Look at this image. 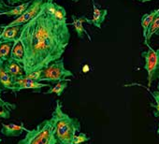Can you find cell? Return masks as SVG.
Masks as SVG:
<instances>
[{"mask_svg":"<svg viewBox=\"0 0 159 144\" xmlns=\"http://www.w3.org/2000/svg\"><path fill=\"white\" fill-rule=\"evenodd\" d=\"M25 48V74L43 69L62 58L70 39L68 24L48 14H39L22 26L20 37Z\"/></svg>","mask_w":159,"mask_h":144,"instance_id":"6da1fadb","label":"cell"},{"mask_svg":"<svg viewBox=\"0 0 159 144\" xmlns=\"http://www.w3.org/2000/svg\"><path fill=\"white\" fill-rule=\"evenodd\" d=\"M53 136L56 144H74V137L81 130V123L76 118H71L62 110V104L56 101L55 109L52 113Z\"/></svg>","mask_w":159,"mask_h":144,"instance_id":"7a4b0ae2","label":"cell"},{"mask_svg":"<svg viewBox=\"0 0 159 144\" xmlns=\"http://www.w3.org/2000/svg\"><path fill=\"white\" fill-rule=\"evenodd\" d=\"M17 144H56L52 119L44 120L32 130L28 129L25 137Z\"/></svg>","mask_w":159,"mask_h":144,"instance_id":"3957f363","label":"cell"},{"mask_svg":"<svg viewBox=\"0 0 159 144\" xmlns=\"http://www.w3.org/2000/svg\"><path fill=\"white\" fill-rule=\"evenodd\" d=\"M73 73L66 69L64 65V60L61 58L52 62L50 65L42 69L41 75L39 78L40 82H48L49 83L56 84L57 83L68 81V77H73Z\"/></svg>","mask_w":159,"mask_h":144,"instance_id":"277c9868","label":"cell"},{"mask_svg":"<svg viewBox=\"0 0 159 144\" xmlns=\"http://www.w3.org/2000/svg\"><path fill=\"white\" fill-rule=\"evenodd\" d=\"M146 46L148 47V51L142 52L141 56L145 60L144 68L147 71L148 87H151L152 82L159 76V57L157 51H154L152 48H151L149 44Z\"/></svg>","mask_w":159,"mask_h":144,"instance_id":"5b68a950","label":"cell"},{"mask_svg":"<svg viewBox=\"0 0 159 144\" xmlns=\"http://www.w3.org/2000/svg\"><path fill=\"white\" fill-rule=\"evenodd\" d=\"M43 3H44V0H32L31 5L21 16H19L18 18H16L11 23H10L6 25H0V29H4V28H8V27H11V26H23L24 25L27 24L28 22H30L32 19H34L39 14Z\"/></svg>","mask_w":159,"mask_h":144,"instance_id":"8992f818","label":"cell"},{"mask_svg":"<svg viewBox=\"0 0 159 144\" xmlns=\"http://www.w3.org/2000/svg\"><path fill=\"white\" fill-rule=\"evenodd\" d=\"M13 84H14L13 89H12L13 93H17L19 91L26 90V89H31L34 92H38L39 93V92H40L41 88H43V87H51L50 84L41 83L39 82L29 80V79L25 78L24 76L16 78V79H13Z\"/></svg>","mask_w":159,"mask_h":144,"instance_id":"52a82bcc","label":"cell"},{"mask_svg":"<svg viewBox=\"0 0 159 144\" xmlns=\"http://www.w3.org/2000/svg\"><path fill=\"white\" fill-rule=\"evenodd\" d=\"M71 18H72L73 21H72V23L70 25L74 26V29H75V32H76L78 38H84V37L86 36L88 38V39L90 41H92V38H91L90 35L88 34V32L86 31V29L84 26V23H87V24L91 25V20L88 19L85 16L76 17L75 15H72Z\"/></svg>","mask_w":159,"mask_h":144,"instance_id":"ba28073f","label":"cell"},{"mask_svg":"<svg viewBox=\"0 0 159 144\" xmlns=\"http://www.w3.org/2000/svg\"><path fill=\"white\" fill-rule=\"evenodd\" d=\"M41 8L50 15L63 21H66V10L53 2H45L42 4Z\"/></svg>","mask_w":159,"mask_h":144,"instance_id":"9c48e42d","label":"cell"},{"mask_svg":"<svg viewBox=\"0 0 159 144\" xmlns=\"http://www.w3.org/2000/svg\"><path fill=\"white\" fill-rule=\"evenodd\" d=\"M4 67L7 70L8 73L13 78H19L22 77L25 74V67L23 64H20L12 59H9L5 64H4Z\"/></svg>","mask_w":159,"mask_h":144,"instance_id":"30bf717a","label":"cell"},{"mask_svg":"<svg viewBox=\"0 0 159 144\" xmlns=\"http://www.w3.org/2000/svg\"><path fill=\"white\" fill-rule=\"evenodd\" d=\"M27 130L28 129L24 126L23 123H21V124H3L1 128V134L6 137H19L23 134L24 131H27Z\"/></svg>","mask_w":159,"mask_h":144,"instance_id":"8fae6325","label":"cell"},{"mask_svg":"<svg viewBox=\"0 0 159 144\" xmlns=\"http://www.w3.org/2000/svg\"><path fill=\"white\" fill-rule=\"evenodd\" d=\"M21 29L22 26H11L2 29L0 32V40L15 42L20 37Z\"/></svg>","mask_w":159,"mask_h":144,"instance_id":"7c38bea8","label":"cell"},{"mask_svg":"<svg viewBox=\"0 0 159 144\" xmlns=\"http://www.w3.org/2000/svg\"><path fill=\"white\" fill-rule=\"evenodd\" d=\"M93 18L91 20V25H93L94 26L98 27V29L101 28V25L104 23V21L106 20V17L108 15V11L107 10H101L98 9L95 3V1L93 2Z\"/></svg>","mask_w":159,"mask_h":144,"instance_id":"4fadbf2b","label":"cell"},{"mask_svg":"<svg viewBox=\"0 0 159 144\" xmlns=\"http://www.w3.org/2000/svg\"><path fill=\"white\" fill-rule=\"evenodd\" d=\"M13 86V78L7 72L4 65L0 64V88H2L3 90L12 91Z\"/></svg>","mask_w":159,"mask_h":144,"instance_id":"5bb4252c","label":"cell"},{"mask_svg":"<svg viewBox=\"0 0 159 144\" xmlns=\"http://www.w3.org/2000/svg\"><path fill=\"white\" fill-rule=\"evenodd\" d=\"M11 59L20 63V64H24V60H25V48L23 43L21 42L20 38H18L12 47L11 50Z\"/></svg>","mask_w":159,"mask_h":144,"instance_id":"9a60e30c","label":"cell"},{"mask_svg":"<svg viewBox=\"0 0 159 144\" xmlns=\"http://www.w3.org/2000/svg\"><path fill=\"white\" fill-rule=\"evenodd\" d=\"M14 42L0 40V64L4 65L10 58Z\"/></svg>","mask_w":159,"mask_h":144,"instance_id":"2e32d148","label":"cell"},{"mask_svg":"<svg viewBox=\"0 0 159 144\" xmlns=\"http://www.w3.org/2000/svg\"><path fill=\"white\" fill-rule=\"evenodd\" d=\"M159 14V8L157 10H154L152 11H151L150 13H146L144 14L142 17H141V27L143 29V37L145 38L146 37V34H147V31H148V28L149 26L151 25V24L153 22V20L155 19V17Z\"/></svg>","mask_w":159,"mask_h":144,"instance_id":"e0dca14e","label":"cell"},{"mask_svg":"<svg viewBox=\"0 0 159 144\" xmlns=\"http://www.w3.org/2000/svg\"><path fill=\"white\" fill-rule=\"evenodd\" d=\"M32 3V0L31 1H28L26 3H23L22 5H19L17 7L12 8L11 10L8 11H3V12H0V15H7V16H13L18 18L19 16H21L27 9L28 7L31 5Z\"/></svg>","mask_w":159,"mask_h":144,"instance_id":"ac0fdd59","label":"cell"},{"mask_svg":"<svg viewBox=\"0 0 159 144\" xmlns=\"http://www.w3.org/2000/svg\"><path fill=\"white\" fill-rule=\"evenodd\" d=\"M153 35L159 36V14L155 17V19L153 20V22L151 24V25L148 28L146 37L144 38V44L145 45L148 44V41L152 38V37Z\"/></svg>","mask_w":159,"mask_h":144,"instance_id":"d6986e66","label":"cell"},{"mask_svg":"<svg viewBox=\"0 0 159 144\" xmlns=\"http://www.w3.org/2000/svg\"><path fill=\"white\" fill-rule=\"evenodd\" d=\"M67 81H64V82H60V83H57L54 86L52 87H50V89L45 92L46 95H49V94H55L57 95L58 97H61L64 93V91L66 90V88L67 87Z\"/></svg>","mask_w":159,"mask_h":144,"instance_id":"ffe728a7","label":"cell"},{"mask_svg":"<svg viewBox=\"0 0 159 144\" xmlns=\"http://www.w3.org/2000/svg\"><path fill=\"white\" fill-rule=\"evenodd\" d=\"M90 139V137L85 133H80L74 137V144H84Z\"/></svg>","mask_w":159,"mask_h":144,"instance_id":"44dd1931","label":"cell"},{"mask_svg":"<svg viewBox=\"0 0 159 144\" xmlns=\"http://www.w3.org/2000/svg\"><path fill=\"white\" fill-rule=\"evenodd\" d=\"M41 72H42V69L37 70V71L31 72V73L25 74L24 77L26 78V79H29V80H33V81H36V82H39V78H40V75H41Z\"/></svg>","mask_w":159,"mask_h":144,"instance_id":"7402d4cb","label":"cell"},{"mask_svg":"<svg viewBox=\"0 0 159 144\" xmlns=\"http://www.w3.org/2000/svg\"><path fill=\"white\" fill-rule=\"evenodd\" d=\"M3 89L0 88V107L1 108H7L9 109L10 110H15L16 109V105L15 104H11V103H9V102H6L4 101L2 98H1V93H2Z\"/></svg>","mask_w":159,"mask_h":144,"instance_id":"603a6c76","label":"cell"},{"mask_svg":"<svg viewBox=\"0 0 159 144\" xmlns=\"http://www.w3.org/2000/svg\"><path fill=\"white\" fill-rule=\"evenodd\" d=\"M11 117V110L7 108L0 107V118L2 119H9Z\"/></svg>","mask_w":159,"mask_h":144,"instance_id":"cb8c5ba5","label":"cell"},{"mask_svg":"<svg viewBox=\"0 0 159 144\" xmlns=\"http://www.w3.org/2000/svg\"><path fill=\"white\" fill-rule=\"evenodd\" d=\"M12 9V6L11 5H6L4 0H0V12H3V11H8Z\"/></svg>","mask_w":159,"mask_h":144,"instance_id":"d4e9b609","label":"cell"},{"mask_svg":"<svg viewBox=\"0 0 159 144\" xmlns=\"http://www.w3.org/2000/svg\"><path fill=\"white\" fill-rule=\"evenodd\" d=\"M7 1L9 2V4L11 6H14L15 4H18V3H26L28 1H31V0H7Z\"/></svg>","mask_w":159,"mask_h":144,"instance_id":"484cf974","label":"cell"},{"mask_svg":"<svg viewBox=\"0 0 159 144\" xmlns=\"http://www.w3.org/2000/svg\"><path fill=\"white\" fill-rule=\"evenodd\" d=\"M151 107L152 108H153L154 109V110H156V111H159V104H151Z\"/></svg>","mask_w":159,"mask_h":144,"instance_id":"4316f807","label":"cell"},{"mask_svg":"<svg viewBox=\"0 0 159 144\" xmlns=\"http://www.w3.org/2000/svg\"><path fill=\"white\" fill-rule=\"evenodd\" d=\"M153 115H154L155 117H158V118H159V111L153 110ZM157 134L159 135V124H158V129H157Z\"/></svg>","mask_w":159,"mask_h":144,"instance_id":"83f0119b","label":"cell"},{"mask_svg":"<svg viewBox=\"0 0 159 144\" xmlns=\"http://www.w3.org/2000/svg\"><path fill=\"white\" fill-rule=\"evenodd\" d=\"M138 1H139V2H141V3H146V2L152 1V0H138Z\"/></svg>","mask_w":159,"mask_h":144,"instance_id":"f1b7e54d","label":"cell"},{"mask_svg":"<svg viewBox=\"0 0 159 144\" xmlns=\"http://www.w3.org/2000/svg\"><path fill=\"white\" fill-rule=\"evenodd\" d=\"M45 2H53V0H44Z\"/></svg>","mask_w":159,"mask_h":144,"instance_id":"f546056e","label":"cell"},{"mask_svg":"<svg viewBox=\"0 0 159 144\" xmlns=\"http://www.w3.org/2000/svg\"><path fill=\"white\" fill-rule=\"evenodd\" d=\"M72 1H73V2H78L79 0H72ZM94 1H95V0H92V2H94Z\"/></svg>","mask_w":159,"mask_h":144,"instance_id":"4dcf8cb0","label":"cell"},{"mask_svg":"<svg viewBox=\"0 0 159 144\" xmlns=\"http://www.w3.org/2000/svg\"><path fill=\"white\" fill-rule=\"evenodd\" d=\"M157 88H158V91H159V76H158V85H157Z\"/></svg>","mask_w":159,"mask_h":144,"instance_id":"1f68e13d","label":"cell"},{"mask_svg":"<svg viewBox=\"0 0 159 144\" xmlns=\"http://www.w3.org/2000/svg\"><path fill=\"white\" fill-rule=\"evenodd\" d=\"M157 54H158V57H159V50H157Z\"/></svg>","mask_w":159,"mask_h":144,"instance_id":"d6a6232c","label":"cell"},{"mask_svg":"<svg viewBox=\"0 0 159 144\" xmlns=\"http://www.w3.org/2000/svg\"><path fill=\"white\" fill-rule=\"evenodd\" d=\"M1 141H2V138H1V137H0V143H1Z\"/></svg>","mask_w":159,"mask_h":144,"instance_id":"836d02e7","label":"cell"},{"mask_svg":"<svg viewBox=\"0 0 159 144\" xmlns=\"http://www.w3.org/2000/svg\"><path fill=\"white\" fill-rule=\"evenodd\" d=\"M84 144H85V143H84Z\"/></svg>","mask_w":159,"mask_h":144,"instance_id":"e575fe53","label":"cell"}]
</instances>
